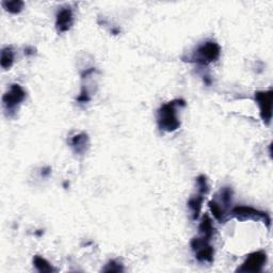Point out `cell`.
Returning <instances> with one entry per match:
<instances>
[{"mask_svg": "<svg viewBox=\"0 0 273 273\" xmlns=\"http://www.w3.org/2000/svg\"><path fill=\"white\" fill-rule=\"evenodd\" d=\"M74 23V14L69 7L61 8L56 15V28L59 33L67 32Z\"/></svg>", "mask_w": 273, "mask_h": 273, "instance_id": "ba28073f", "label": "cell"}, {"mask_svg": "<svg viewBox=\"0 0 273 273\" xmlns=\"http://www.w3.org/2000/svg\"><path fill=\"white\" fill-rule=\"evenodd\" d=\"M51 173H52V168L46 167V168H43V169H42L41 175H42L43 177H47L48 175H51Z\"/></svg>", "mask_w": 273, "mask_h": 273, "instance_id": "d6986e66", "label": "cell"}, {"mask_svg": "<svg viewBox=\"0 0 273 273\" xmlns=\"http://www.w3.org/2000/svg\"><path fill=\"white\" fill-rule=\"evenodd\" d=\"M267 263V254L264 251H256L246 257L242 265L237 269V272L258 273L263 270Z\"/></svg>", "mask_w": 273, "mask_h": 273, "instance_id": "52a82bcc", "label": "cell"}, {"mask_svg": "<svg viewBox=\"0 0 273 273\" xmlns=\"http://www.w3.org/2000/svg\"><path fill=\"white\" fill-rule=\"evenodd\" d=\"M190 245H191L195 258L200 263H213L215 249L209 243V240L203 238V237H196L191 240Z\"/></svg>", "mask_w": 273, "mask_h": 273, "instance_id": "5b68a950", "label": "cell"}, {"mask_svg": "<svg viewBox=\"0 0 273 273\" xmlns=\"http://www.w3.org/2000/svg\"><path fill=\"white\" fill-rule=\"evenodd\" d=\"M220 45L215 41H206L197 47L187 61L194 62L201 65H208L212 62H216L220 58Z\"/></svg>", "mask_w": 273, "mask_h": 273, "instance_id": "7a4b0ae2", "label": "cell"}, {"mask_svg": "<svg viewBox=\"0 0 273 273\" xmlns=\"http://www.w3.org/2000/svg\"><path fill=\"white\" fill-rule=\"evenodd\" d=\"M196 185L197 191L202 195H206L209 191V186L207 182V177L205 175H200L196 177Z\"/></svg>", "mask_w": 273, "mask_h": 273, "instance_id": "2e32d148", "label": "cell"}, {"mask_svg": "<svg viewBox=\"0 0 273 273\" xmlns=\"http://www.w3.org/2000/svg\"><path fill=\"white\" fill-rule=\"evenodd\" d=\"M14 63V52L11 46H7L2 51L0 56V65L4 69H10Z\"/></svg>", "mask_w": 273, "mask_h": 273, "instance_id": "5bb4252c", "label": "cell"}, {"mask_svg": "<svg viewBox=\"0 0 273 273\" xmlns=\"http://www.w3.org/2000/svg\"><path fill=\"white\" fill-rule=\"evenodd\" d=\"M230 213L232 218H235L239 221H245V220L262 221L267 225V228L271 227V218L268 213L253 208L251 206H237L234 207L230 211Z\"/></svg>", "mask_w": 273, "mask_h": 273, "instance_id": "277c9868", "label": "cell"}, {"mask_svg": "<svg viewBox=\"0 0 273 273\" xmlns=\"http://www.w3.org/2000/svg\"><path fill=\"white\" fill-rule=\"evenodd\" d=\"M198 232L201 234V237H203V238L207 239V240H211V238L213 237L216 233V229L213 227V222L211 220V218L209 217V215H204L203 218H202L200 225H198Z\"/></svg>", "mask_w": 273, "mask_h": 273, "instance_id": "8fae6325", "label": "cell"}, {"mask_svg": "<svg viewBox=\"0 0 273 273\" xmlns=\"http://www.w3.org/2000/svg\"><path fill=\"white\" fill-rule=\"evenodd\" d=\"M104 272H122L124 271L123 265L121 263L116 262V260H109L108 263L106 264V266L103 268Z\"/></svg>", "mask_w": 273, "mask_h": 273, "instance_id": "e0dca14e", "label": "cell"}, {"mask_svg": "<svg viewBox=\"0 0 273 273\" xmlns=\"http://www.w3.org/2000/svg\"><path fill=\"white\" fill-rule=\"evenodd\" d=\"M91 97H90V94L89 92L85 89V88H82L80 94H79V96L77 97V102L80 103V104H85V103H88L90 102Z\"/></svg>", "mask_w": 273, "mask_h": 273, "instance_id": "ac0fdd59", "label": "cell"}, {"mask_svg": "<svg viewBox=\"0 0 273 273\" xmlns=\"http://www.w3.org/2000/svg\"><path fill=\"white\" fill-rule=\"evenodd\" d=\"M33 266L35 267L39 272L41 273H51V272H57V269H55L48 260L45 259L44 257L40 255H35L32 259Z\"/></svg>", "mask_w": 273, "mask_h": 273, "instance_id": "4fadbf2b", "label": "cell"}, {"mask_svg": "<svg viewBox=\"0 0 273 273\" xmlns=\"http://www.w3.org/2000/svg\"><path fill=\"white\" fill-rule=\"evenodd\" d=\"M203 202H204V195H202L200 193L189 198L188 207L191 210L192 220L195 221L200 218V213L202 211V207H203Z\"/></svg>", "mask_w": 273, "mask_h": 273, "instance_id": "7c38bea8", "label": "cell"}, {"mask_svg": "<svg viewBox=\"0 0 273 273\" xmlns=\"http://www.w3.org/2000/svg\"><path fill=\"white\" fill-rule=\"evenodd\" d=\"M217 204L221 207V209L227 213L230 211V208L233 203V189L232 187H223L220 191L217 193L216 197L213 198Z\"/></svg>", "mask_w": 273, "mask_h": 273, "instance_id": "30bf717a", "label": "cell"}, {"mask_svg": "<svg viewBox=\"0 0 273 273\" xmlns=\"http://www.w3.org/2000/svg\"><path fill=\"white\" fill-rule=\"evenodd\" d=\"M69 145L77 155H84L90 146V139L88 134L80 133L69 140Z\"/></svg>", "mask_w": 273, "mask_h": 273, "instance_id": "9c48e42d", "label": "cell"}, {"mask_svg": "<svg viewBox=\"0 0 273 273\" xmlns=\"http://www.w3.org/2000/svg\"><path fill=\"white\" fill-rule=\"evenodd\" d=\"M2 6L11 14H18L22 11L25 4L21 0H11V2H3Z\"/></svg>", "mask_w": 273, "mask_h": 273, "instance_id": "9a60e30c", "label": "cell"}, {"mask_svg": "<svg viewBox=\"0 0 273 273\" xmlns=\"http://www.w3.org/2000/svg\"><path fill=\"white\" fill-rule=\"evenodd\" d=\"M254 100L259 107V114L260 117H262L263 122L266 125H269L272 118V100H273L272 90L255 92Z\"/></svg>", "mask_w": 273, "mask_h": 273, "instance_id": "8992f818", "label": "cell"}, {"mask_svg": "<svg viewBox=\"0 0 273 273\" xmlns=\"http://www.w3.org/2000/svg\"><path fill=\"white\" fill-rule=\"evenodd\" d=\"M186 106L184 100H174L163 104L157 112V124L160 130L164 133H173L181 127L179 109Z\"/></svg>", "mask_w": 273, "mask_h": 273, "instance_id": "6da1fadb", "label": "cell"}, {"mask_svg": "<svg viewBox=\"0 0 273 273\" xmlns=\"http://www.w3.org/2000/svg\"><path fill=\"white\" fill-rule=\"evenodd\" d=\"M35 54V51L33 48H31V47H27V48L25 49V55L27 56H32Z\"/></svg>", "mask_w": 273, "mask_h": 273, "instance_id": "ffe728a7", "label": "cell"}, {"mask_svg": "<svg viewBox=\"0 0 273 273\" xmlns=\"http://www.w3.org/2000/svg\"><path fill=\"white\" fill-rule=\"evenodd\" d=\"M26 91L21 86L14 84L5 93L3 96V105L8 116H13L18 110V107L26 98Z\"/></svg>", "mask_w": 273, "mask_h": 273, "instance_id": "3957f363", "label": "cell"}]
</instances>
